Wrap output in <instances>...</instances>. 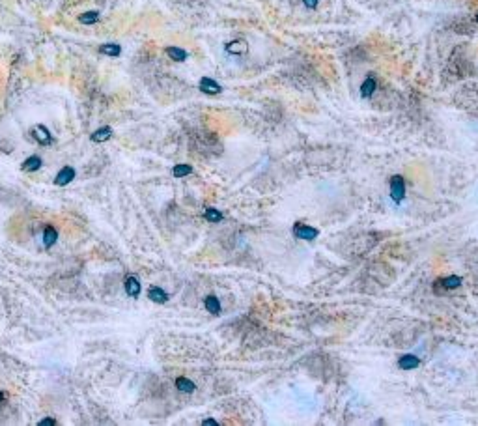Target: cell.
<instances>
[{
    "mask_svg": "<svg viewBox=\"0 0 478 426\" xmlns=\"http://www.w3.org/2000/svg\"><path fill=\"white\" fill-rule=\"evenodd\" d=\"M202 425L204 426H217V421H213V419H206Z\"/></svg>",
    "mask_w": 478,
    "mask_h": 426,
    "instance_id": "cb8c5ba5",
    "label": "cell"
},
{
    "mask_svg": "<svg viewBox=\"0 0 478 426\" xmlns=\"http://www.w3.org/2000/svg\"><path fill=\"white\" fill-rule=\"evenodd\" d=\"M40 169H42V157H40V155H30L28 159L22 163V170H26V172L40 170Z\"/></svg>",
    "mask_w": 478,
    "mask_h": 426,
    "instance_id": "5bb4252c",
    "label": "cell"
},
{
    "mask_svg": "<svg viewBox=\"0 0 478 426\" xmlns=\"http://www.w3.org/2000/svg\"><path fill=\"white\" fill-rule=\"evenodd\" d=\"M112 137V128H108V126H105V128H99V129H96L94 133H92V142H105V140H108Z\"/></svg>",
    "mask_w": 478,
    "mask_h": 426,
    "instance_id": "8fae6325",
    "label": "cell"
},
{
    "mask_svg": "<svg viewBox=\"0 0 478 426\" xmlns=\"http://www.w3.org/2000/svg\"><path fill=\"white\" fill-rule=\"evenodd\" d=\"M224 51L228 54H235V56H241V54L249 53V43L243 40H234V42H228L224 45Z\"/></svg>",
    "mask_w": 478,
    "mask_h": 426,
    "instance_id": "5b68a950",
    "label": "cell"
},
{
    "mask_svg": "<svg viewBox=\"0 0 478 426\" xmlns=\"http://www.w3.org/2000/svg\"><path fill=\"white\" fill-rule=\"evenodd\" d=\"M204 307L208 309V312H211V314H219L221 312V303H219V299L215 298V296H208V298L204 299Z\"/></svg>",
    "mask_w": 478,
    "mask_h": 426,
    "instance_id": "e0dca14e",
    "label": "cell"
},
{
    "mask_svg": "<svg viewBox=\"0 0 478 426\" xmlns=\"http://www.w3.org/2000/svg\"><path fill=\"white\" fill-rule=\"evenodd\" d=\"M73 180H75V169H71V167H64L62 170L56 174L54 183H56V185H67V183H71Z\"/></svg>",
    "mask_w": 478,
    "mask_h": 426,
    "instance_id": "52a82bcc",
    "label": "cell"
},
{
    "mask_svg": "<svg viewBox=\"0 0 478 426\" xmlns=\"http://www.w3.org/2000/svg\"><path fill=\"white\" fill-rule=\"evenodd\" d=\"M32 137L38 140V144H42V146H49V144L53 142L51 131L45 128L43 124H38V126H34V128H32Z\"/></svg>",
    "mask_w": 478,
    "mask_h": 426,
    "instance_id": "277c9868",
    "label": "cell"
},
{
    "mask_svg": "<svg viewBox=\"0 0 478 426\" xmlns=\"http://www.w3.org/2000/svg\"><path fill=\"white\" fill-rule=\"evenodd\" d=\"M198 88H200V92L208 94V96H217V94L223 92V86L219 85L217 81H213L211 77H202L200 83H198Z\"/></svg>",
    "mask_w": 478,
    "mask_h": 426,
    "instance_id": "3957f363",
    "label": "cell"
},
{
    "mask_svg": "<svg viewBox=\"0 0 478 426\" xmlns=\"http://www.w3.org/2000/svg\"><path fill=\"white\" fill-rule=\"evenodd\" d=\"M318 2L319 0H303V4L307 6L308 10H316L318 8Z\"/></svg>",
    "mask_w": 478,
    "mask_h": 426,
    "instance_id": "7402d4cb",
    "label": "cell"
},
{
    "mask_svg": "<svg viewBox=\"0 0 478 426\" xmlns=\"http://www.w3.org/2000/svg\"><path fill=\"white\" fill-rule=\"evenodd\" d=\"M192 172V167L191 165H176L174 169H172V174H174V178H183V176H189Z\"/></svg>",
    "mask_w": 478,
    "mask_h": 426,
    "instance_id": "ffe728a7",
    "label": "cell"
},
{
    "mask_svg": "<svg viewBox=\"0 0 478 426\" xmlns=\"http://www.w3.org/2000/svg\"><path fill=\"white\" fill-rule=\"evenodd\" d=\"M475 21H477V22H478V13H477V17H475Z\"/></svg>",
    "mask_w": 478,
    "mask_h": 426,
    "instance_id": "484cf974",
    "label": "cell"
},
{
    "mask_svg": "<svg viewBox=\"0 0 478 426\" xmlns=\"http://www.w3.org/2000/svg\"><path fill=\"white\" fill-rule=\"evenodd\" d=\"M2 398H4V394H2V393H0V400H2Z\"/></svg>",
    "mask_w": 478,
    "mask_h": 426,
    "instance_id": "d4e9b609",
    "label": "cell"
},
{
    "mask_svg": "<svg viewBox=\"0 0 478 426\" xmlns=\"http://www.w3.org/2000/svg\"><path fill=\"white\" fill-rule=\"evenodd\" d=\"M148 298L153 301V303H166L168 301V294L163 290V288L151 286L148 290Z\"/></svg>",
    "mask_w": 478,
    "mask_h": 426,
    "instance_id": "30bf717a",
    "label": "cell"
},
{
    "mask_svg": "<svg viewBox=\"0 0 478 426\" xmlns=\"http://www.w3.org/2000/svg\"><path fill=\"white\" fill-rule=\"evenodd\" d=\"M420 364L418 361V357H415V355H402L400 359H398V366L402 368V370H411V368H416Z\"/></svg>",
    "mask_w": 478,
    "mask_h": 426,
    "instance_id": "7c38bea8",
    "label": "cell"
},
{
    "mask_svg": "<svg viewBox=\"0 0 478 426\" xmlns=\"http://www.w3.org/2000/svg\"><path fill=\"white\" fill-rule=\"evenodd\" d=\"M176 387L180 389L181 393H192L196 389V385L192 383L191 380H187V378H178L176 380Z\"/></svg>",
    "mask_w": 478,
    "mask_h": 426,
    "instance_id": "ac0fdd59",
    "label": "cell"
},
{
    "mask_svg": "<svg viewBox=\"0 0 478 426\" xmlns=\"http://www.w3.org/2000/svg\"><path fill=\"white\" fill-rule=\"evenodd\" d=\"M56 239H58V232L54 230L53 226H45V230H43V243H45V247H53L56 243Z\"/></svg>",
    "mask_w": 478,
    "mask_h": 426,
    "instance_id": "9a60e30c",
    "label": "cell"
},
{
    "mask_svg": "<svg viewBox=\"0 0 478 426\" xmlns=\"http://www.w3.org/2000/svg\"><path fill=\"white\" fill-rule=\"evenodd\" d=\"M99 53L105 54V56H112V58H116L122 54V47L118 45V43H103L101 47H99Z\"/></svg>",
    "mask_w": 478,
    "mask_h": 426,
    "instance_id": "4fadbf2b",
    "label": "cell"
},
{
    "mask_svg": "<svg viewBox=\"0 0 478 426\" xmlns=\"http://www.w3.org/2000/svg\"><path fill=\"white\" fill-rule=\"evenodd\" d=\"M441 282V286L446 288V290H454L461 284V277H456V275H450V277L443 278V280H439Z\"/></svg>",
    "mask_w": 478,
    "mask_h": 426,
    "instance_id": "d6986e66",
    "label": "cell"
},
{
    "mask_svg": "<svg viewBox=\"0 0 478 426\" xmlns=\"http://www.w3.org/2000/svg\"><path fill=\"white\" fill-rule=\"evenodd\" d=\"M375 88H377L375 77H374V75H368L361 85V97H364V99H366V97H372L374 92H375Z\"/></svg>",
    "mask_w": 478,
    "mask_h": 426,
    "instance_id": "8992f818",
    "label": "cell"
},
{
    "mask_svg": "<svg viewBox=\"0 0 478 426\" xmlns=\"http://www.w3.org/2000/svg\"><path fill=\"white\" fill-rule=\"evenodd\" d=\"M405 196V181L402 176H393L391 180V198L396 204H400Z\"/></svg>",
    "mask_w": 478,
    "mask_h": 426,
    "instance_id": "6da1fadb",
    "label": "cell"
},
{
    "mask_svg": "<svg viewBox=\"0 0 478 426\" xmlns=\"http://www.w3.org/2000/svg\"><path fill=\"white\" fill-rule=\"evenodd\" d=\"M125 292H127L129 298H138V294H140V282H138V278L135 275H129L125 278Z\"/></svg>",
    "mask_w": 478,
    "mask_h": 426,
    "instance_id": "9c48e42d",
    "label": "cell"
},
{
    "mask_svg": "<svg viewBox=\"0 0 478 426\" xmlns=\"http://www.w3.org/2000/svg\"><path fill=\"white\" fill-rule=\"evenodd\" d=\"M165 53H166V56H168V58H172L174 62H185V60L189 58V54H187V51H185V49H181V47H174V45L166 47V49H165Z\"/></svg>",
    "mask_w": 478,
    "mask_h": 426,
    "instance_id": "ba28073f",
    "label": "cell"
},
{
    "mask_svg": "<svg viewBox=\"0 0 478 426\" xmlns=\"http://www.w3.org/2000/svg\"><path fill=\"white\" fill-rule=\"evenodd\" d=\"M99 21V11L92 10V11H84L79 15V22L81 24H96Z\"/></svg>",
    "mask_w": 478,
    "mask_h": 426,
    "instance_id": "2e32d148",
    "label": "cell"
},
{
    "mask_svg": "<svg viewBox=\"0 0 478 426\" xmlns=\"http://www.w3.org/2000/svg\"><path fill=\"white\" fill-rule=\"evenodd\" d=\"M318 230L312 228V226H307V223H295L293 224V235L297 239H307V241H312L318 237Z\"/></svg>",
    "mask_w": 478,
    "mask_h": 426,
    "instance_id": "7a4b0ae2",
    "label": "cell"
},
{
    "mask_svg": "<svg viewBox=\"0 0 478 426\" xmlns=\"http://www.w3.org/2000/svg\"><path fill=\"white\" fill-rule=\"evenodd\" d=\"M38 426H56V421H53V419H43V421L38 423Z\"/></svg>",
    "mask_w": 478,
    "mask_h": 426,
    "instance_id": "603a6c76",
    "label": "cell"
},
{
    "mask_svg": "<svg viewBox=\"0 0 478 426\" xmlns=\"http://www.w3.org/2000/svg\"><path fill=\"white\" fill-rule=\"evenodd\" d=\"M204 217L208 219V221H211V223H219V221H223V213L217 212V210H213V208H208L206 213H204Z\"/></svg>",
    "mask_w": 478,
    "mask_h": 426,
    "instance_id": "44dd1931",
    "label": "cell"
}]
</instances>
